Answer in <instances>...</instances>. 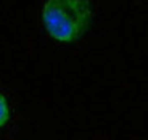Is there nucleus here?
<instances>
[{
  "mask_svg": "<svg viewBox=\"0 0 148 140\" xmlns=\"http://www.w3.org/2000/svg\"><path fill=\"white\" fill-rule=\"evenodd\" d=\"M8 118H10V108H8V102L2 93H0V127H3L7 124Z\"/></svg>",
  "mask_w": 148,
  "mask_h": 140,
  "instance_id": "obj_2",
  "label": "nucleus"
},
{
  "mask_svg": "<svg viewBox=\"0 0 148 140\" xmlns=\"http://www.w3.org/2000/svg\"><path fill=\"white\" fill-rule=\"evenodd\" d=\"M90 5L87 0H47L42 21L47 32L58 42L81 39L90 26Z\"/></svg>",
  "mask_w": 148,
  "mask_h": 140,
  "instance_id": "obj_1",
  "label": "nucleus"
}]
</instances>
